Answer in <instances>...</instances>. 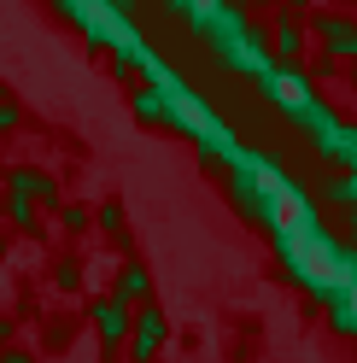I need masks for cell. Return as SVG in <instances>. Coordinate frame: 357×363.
<instances>
[{"label":"cell","instance_id":"7c38bea8","mask_svg":"<svg viewBox=\"0 0 357 363\" xmlns=\"http://www.w3.org/2000/svg\"><path fill=\"white\" fill-rule=\"evenodd\" d=\"M106 6H111V12H135V0H106Z\"/></svg>","mask_w":357,"mask_h":363},{"label":"cell","instance_id":"8992f818","mask_svg":"<svg viewBox=\"0 0 357 363\" xmlns=\"http://www.w3.org/2000/svg\"><path fill=\"white\" fill-rule=\"evenodd\" d=\"M118 299H123V305H141V299H147V269H141V264H123V276H118Z\"/></svg>","mask_w":357,"mask_h":363},{"label":"cell","instance_id":"277c9868","mask_svg":"<svg viewBox=\"0 0 357 363\" xmlns=\"http://www.w3.org/2000/svg\"><path fill=\"white\" fill-rule=\"evenodd\" d=\"M276 59H281V71H299V18L293 12L276 24Z\"/></svg>","mask_w":357,"mask_h":363},{"label":"cell","instance_id":"30bf717a","mask_svg":"<svg viewBox=\"0 0 357 363\" xmlns=\"http://www.w3.org/2000/svg\"><path fill=\"white\" fill-rule=\"evenodd\" d=\"M346 53H351V59H346V77H351V82H357V35H351V41H346Z\"/></svg>","mask_w":357,"mask_h":363},{"label":"cell","instance_id":"4fadbf2b","mask_svg":"<svg viewBox=\"0 0 357 363\" xmlns=\"http://www.w3.org/2000/svg\"><path fill=\"white\" fill-rule=\"evenodd\" d=\"M0 363H30V357L24 352H0Z\"/></svg>","mask_w":357,"mask_h":363},{"label":"cell","instance_id":"ba28073f","mask_svg":"<svg viewBox=\"0 0 357 363\" xmlns=\"http://www.w3.org/2000/svg\"><path fill=\"white\" fill-rule=\"evenodd\" d=\"M6 217L18 223V229H30V223H35V199L18 194V188H6Z\"/></svg>","mask_w":357,"mask_h":363},{"label":"cell","instance_id":"9c48e42d","mask_svg":"<svg viewBox=\"0 0 357 363\" xmlns=\"http://www.w3.org/2000/svg\"><path fill=\"white\" fill-rule=\"evenodd\" d=\"M100 229L106 235H123V211L118 206H100Z\"/></svg>","mask_w":357,"mask_h":363},{"label":"cell","instance_id":"3957f363","mask_svg":"<svg viewBox=\"0 0 357 363\" xmlns=\"http://www.w3.org/2000/svg\"><path fill=\"white\" fill-rule=\"evenodd\" d=\"M6 188L30 194V199H64V194H59V182H53L47 170H12V176H6Z\"/></svg>","mask_w":357,"mask_h":363},{"label":"cell","instance_id":"6da1fadb","mask_svg":"<svg viewBox=\"0 0 357 363\" xmlns=\"http://www.w3.org/2000/svg\"><path fill=\"white\" fill-rule=\"evenodd\" d=\"M88 323H94V334H100V346L111 352V346H123L129 340V305L111 293V299H94L88 305Z\"/></svg>","mask_w":357,"mask_h":363},{"label":"cell","instance_id":"7a4b0ae2","mask_svg":"<svg viewBox=\"0 0 357 363\" xmlns=\"http://www.w3.org/2000/svg\"><path fill=\"white\" fill-rule=\"evenodd\" d=\"M164 334H170V323H164V311H141L135 323H129V357L135 363H147V357H159V346H164Z\"/></svg>","mask_w":357,"mask_h":363},{"label":"cell","instance_id":"5bb4252c","mask_svg":"<svg viewBox=\"0 0 357 363\" xmlns=\"http://www.w3.org/2000/svg\"><path fill=\"white\" fill-rule=\"evenodd\" d=\"M106 363H111V357H106Z\"/></svg>","mask_w":357,"mask_h":363},{"label":"cell","instance_id":"5b68a950","mask_svg":"<svg viewBox=\"0 0 357 363\" xmlns=\"http://www.w3.org/2000/svg\"><path fill=\"white\" fill-rule=\"evenodd\" d=\"M317 35H322V48H328V53H346V41H351L357 30L346 24V18H334V12H328V18H317Z\"/></svg>","mask_w":357,"mask_h":363},{"label":"cell","instance_id":"52a82bcc","mask_svg":"<svg viewBox=\"0 0 357 363\" xmlns=\"http://www.w3.org/2000/svg\"><path fill=\"white\" fill-rule=\"evenodd\" d=\"M135 111H141V118L152 123V118H170V94H164V88H141V94H135Z\"/></svg>","mask_w":357,"mask_h":363},{"label":"cell","instance_id":"8fae6325","mask_svg":"<svg viewBox=\"0 0 357 363\" xmlns=\"http://www.w3.org/2000/svg\"><path fill=\"white\" fill-rule=\"evenodd\" d=\"M18 123V106H6V100H0V129H12Z\"/></svg>","mask_w":357,"mask_h":363}]
</instances>
